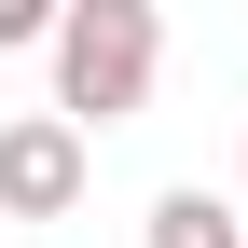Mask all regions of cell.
<instances>
[{"label": "cell", "instance_id": "1", "mask_svg": "<svg viewBox=\"0 0 248 248\" xmlns=\"http://www.w3.org/2000/svg\"><path fill=\"white\" fill-rule=\"evenodd\" d=\"M152 69H166V14L152 0H69V28H55V110L69 124L152 110Z\"/></svg>", "mask_w": 248, "mask_h": 248}, {"label": "cell", "instance_id": "2", "mask_svg": "<svg viewBox=\"0 0 248 248\" xmlns=\"http://www.w3.org/2000/svg\"><path fill=\"white\" fill-rule=\"evenodd\" d=\"M0 207L14 221H69L83 207V124L69 110H14L0 124Z\"/></svg>", "mask_w": 248, "mask_h": 248}, {"label": "cell", "instance_id": "3", "mask_svg": "<svg viewBox=\"0 0 248 248\" xmlns=\"http://www.w3.org/2000/svg\"><path fill=\"white\" fill-rule=\"evenodd\" d=\"M152 248H248V221L207 193V179H179V193H152Z\"/></svg>", "mask_w": 248, "mask_h": 248}, {"label": "cell", "instance_id": "4", "mask_svg": "<svg viewBox=\"0 0 248 248\" xmlns=\"http://www.w3.org/2000/svg\"><path fill=\"white\" fill-rule=\"evenodd\" d=\"M55 28H69L55 0H0V55H14V42H55Z\"/></svg>", "mask_w": 248, "mask_h": 248}]
</instances>
